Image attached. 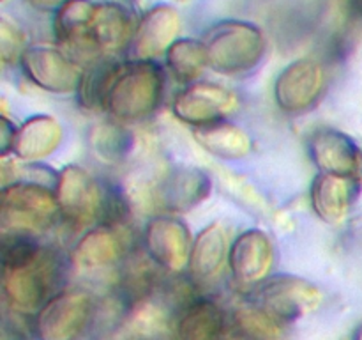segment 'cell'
I'll return each mask as SVG.
<instances>
[{
	"instance_id": "9",
	"label": "cell",
	"mask_w": 362,
	"mask_h": 340,
	"mask_svg": "<svg viewBox=\"0 0 362 340\" xmlns=\"http://www.w3.org/2000/svg\"><path fill=\"white\" fill-rule=\"evenodd\" d=\"M325 69L318 60L304 57L288 64L274 84V99L279 108L300 115L313 108L325 92Z\"/></svg>"
},
{
	"instance_id": "27",
	"label": "cell",
	"mask_w": 362,
	"mask_h": 340,
	"mask_svg": "<svg viewBox=\"0 0 362 340\" xmlns=\"http://www.w3.org/2000/svg\"><path fill=\"white\" fill-rule=\"evenodd\" d=\"M16 131L18 128L6 115H2V120H0V154L2 156H7L13 151V142L14 137H16Z\"/></svg>"
},
{
	"instance_id": "24",
	"label": "cell",
	"mask_w": 362,
	"mask_h": 340,
	"mask_svg": "<svg viewBox=\"0 0 362 340\" xmlns=\"http://www.w3.org/2000/svg\"><path fill=\"white\" fill-rule=\"evenodd\" d=\"M117 62L119 60H112L105 57V59L90 64L87 69H83V76H81L76 91L78 101L83 108L105 110L106 92H108Z\"/></svg>"
},
{
	"instance_id": "14",
	"label": "cell",
	"mask_w": 362,
	"mask_h": 340,
	"mask_svg": "<svg viewBox=\"0 0 362 340\" xmlns=\"http://www.w3.org/2000/svg\"><path fill=\"white\" fill-rule=\"evenodd\" d=\"M274 264L271 237L258 229H250L233 241L228 254V268L243 285H260L269 278Z\"/></svg>"
},
{
	"instance_id": "31",
	"label": "cell",
	"mask_w": 362,
	"mask_h": 340,
	"mask_svg": "<svg viewBox=\"0 0 362 340\" xmlns=\"http://www.w3.org/2000/svg\"><path fill=\"white\" fill-rule=\"evenodd\" d=\"M359 165H361V169H362V156H361V162H359Z\"/></svg>"
},
{
	"instance_id": "21",
	"label": "cell",
	"mask_w": 362,
	"mask_h": 340,
	"mask_svg": "<svg viewBox=\"0 0 362 340\" xmlns=\"http://www.w3.org/2000/svg\"><path fill=\"white\" fill-rule=\"evenodd\" d=\"M194 138L205 151L221 159L244 158L253 149V140L250 135L243 128L235 126L228 120H219V123L207 124V126L194 128Z\"/></svg>"
},
{
	"instance_id": "13",
	"label": "cell",
	"mask_w": 362,
	"mask_h": 340,
	"mask_svg": "<svg viewBox=\"0 0 362 340\" xmlns=\"http://www.w3.org/2000/svg\"><path fill=\"white\" fill-rule=\"evenodd\" d=\"M180 25L182 20L175 7L166 4L151 7L138 20L129 46L131 59L156 60L159 55H166L170 46L179 39Z\"/></svg>"
},
{
	"instance_id": "15",
	"label": "cell",
	"mask_w": 362,
	"mask_h": 340,
	"mask_svg": "<svg viewBox=\"0 0 362 340\" xmlns=\"http://www.w3.org/2000/svg\"><path fill=\"white\" fill-rule=\"evenodd\" d=\"M212 181L202 169H173L156 186L154 202L165 212H187L211 195Z\"/></svg>"
},
{
	"instance_id": "22",
	"label": "cell",
	"mask_w": 362,
	"mask_h": 340,
	"mask_svg": "<svg viewBox=\"0 0 362 340\" xmlns=\"http://www.w3.org/2000/svg\"><path fill=\"white\" fill-rule=\"evenodd\" d=\"M122 255V243L115 229L95 225L73 251V264L81 269H98L113 264Z\"/></svg>"
},
{
	"instance_id": "10",
	"label": "cell",
	"mask_w": 362,
	"mask_h": 340,
	"mask_svg": "<svg viewBox=\"0 0 362 340\" xmlns=\"http://www.w3.org/2000/svg\"><path fill=\"white\" fill-rule=\"evenodd\" d=\"M101 184L95 183L83 169L69 165L59 172L55 184L59 212L69 225L85 229L99 222Z\"/></svg>"
},
{
	"instance_id": "23",
	"label": "cell",
	"mask_w": 362,
	"mask_h": 340,
	"mask_svg": "<svg viewBox=\"0 0 362 340\" xmlns=\"http://www.w3.org/2000/svg\"><path fill=\"white\" fill-rule=\"evenodd\" d=\"M165 57L173 76L184 85L194 84L205 67H209L207 50L200 39L179 38Z\"/></svg>"
},
{
	"instance_id": "5",
	"label": "cell",
	"mask_w": 362,
	"mask_h": 340,
	"mask_svg": "<svg viewBox=\"0 0 362 340\" xmlns=\"http://www.w3.org/2000/svg\"><path fill=\"white\" fill-rule=\"evenodd\" d=\"M95 298L83 289L53 294L35 315L39 340H80L95 315Z\"/></svg>"
},
{
	"instance_id": "7",
	"label": "cell",
	"mask_w": 362,
	"mask_h": 340,
	"mask_svg": "<svg viewBox=\"0 0 362 340\" xmlns=\"http://www.w3.org/2000/svg\"><path fill=\"white\" fill-rule=\"evenodd\" d=\"M2 223L4 230L32 229L48 223L59 212L55 188L39 181H14L2 188Z\"/></svg>"
},
{
	"instance_id": "6",
	"label": "cell",
	"mask_w": 362,
	"mask_h": 340,
	"mask_svg": "<svg viewBox=\"0 0 362 340\" xmlns=\"http://www.w3.org/2000/svg\"><path fill=\"white\" fill-rule=\"evenodd\" d=\"M253 303L272 321L292 322L322 303L317 285L293 275H274L255 287Z\"/></svg>"
},
{
	"instance_id": "17",
	"label": "cell",
	"mask_w": 362,
	"mask_h": 340,
	"mask_svg": "<svg viewBox=\"0 0 362 340\" xmlns=\"http://www.w3.org/2000/svg\"><path fill=\"white\" fill-rule=\"evenodd\" d=\"M359 183L352 176L318 174L311 184L313 211L327 223H339L352 208Z\"/></svg>"
},
{
	"instance_id": "11",
	"label": "cell",
	"mask_w": 362,
	"mask_h": 340,
	"mask_svg": "<svg viewBox=\"0 0 362 340\" xmlns=\"http://www.w3.org/2000/svg\"><path fill=\"white\" fill-rule=\"evenodd\" d=\"M237 106V96L230 89L209 81L186 85L173 99L172 110L177 119L193 128L225 120Z\"/></svg>"
},
{
	"instance_id": "2",
	"label": "cell",
	"mask_w": 362,
	"mask_h": 340,
	"mask_svg": "<svg viewBox=\"0 0 362 340\" xmlns=\"http://www.w3.org/2000/svg\"><path fill=\"white\" fill-rule=\"evenodd\" d=\"M165 92V71L156 60L117 62L105 98V110L115 119L140 120L159 108Z\"/></svg>"
},
{
	"instance_id": "8",
	"label": "cell",
	"mask_w": 362,
	"mask_h": 340,
	"mask_svg": "<svg viewBox=\"0 0 362 340\" xmlns=\"http://www.w3.org/2000/svg\"><path fill=\"white\" fill-rule=\"evenodd\" d=\"M20 66L27 80L35 87L55 94L76 92L83 69L64 50L55 46H28L20 57Z\"/></svg>"
},
{
	"instance_id": "29",
	"label": "cell",
	"mask_w": 362,
	"mask_h": 340,
	"mask_svg": "<svg viewBox=\"0 0 362 340\" xmlns=\"http://www.w3.org/2000/svg\"><path fill=\"white\" fill-rule=\"evenodd\" d=\"M354 340H362V326H359L356 332V336H354Z\"/></svg>"
},
{
	"instance_id": "28",
	"label": "cell",
	"mask_w": 362,
	"mask_h": 340,
	"mask_svg": "<svg viewBox=\"0 0 362 340\" xmlns=\"http://www.w3.org/2000/svg\"><path fill=\"white\" fill-rule=\"evenodd\" d=\"M30 7L37 11H53L55 13L59 7H62L67 0H25Z\"/></svg>"
},
{
	"instance_id": "26",
	"label": "cell",
	"mask_w": 362,
	"mask_h": 340,
	"mask_svg": "<svg viewBox=\"0 0 362 340\" xmlns=\"http://www.w3.org/2000/svg\"><path fill=\"white\" fill-rule=\"evenodd\" d=\"M25 46V35L21 28L11 23L6 16L0 20V52H2L4 62H13V60H20L21 53L27 50Z\"/></svg>"
},
{
	"instance_id": "30",
	"label": "cell",
	"mask_w": 362,
	"mask_h": 340,
	"mask_svg": "<svg viewBox=\"0 0 362 340\" xmlns=\"http://www.w3.org/2000/svg\"><path fill=\"white\" fill-rule=\"evenodd\" d=\"M356 7L359 13H362V0H356Z\"/></svg>"
},
{
	"instance_id": "25",
	"label": "cell",
	"mask_w": 362,
	"mask_h": 340,
	"mask_svg": "<svg viewBox=\"0 0 362 340\" xmlns=\"http://www.w3.org/2000/svg\"><path fill=\"white\" fill-rule=\"evenodd\" d=\"M133 135L129 130L119 124H103L95 130V137L92 138L95 152L103 159H122L133 147Z\"/></svg>"
},
{
	"instance_id": "1",
	"label": "cell",
	"mask_w": 362,
	"mask_h": 340,
	"mask_svg": "<svg viewBox=\"0 0 362 340\" xmlns=\"http://www.w3.org/2000/svg\"><path fill=\"white\" fill-rule=\"evenodd\" d=\"M136 25L133 13L119 2L69 0L53 16L60 50L78 64H94L129 48Z\"/></svg>"
},
{
	"instance_id": "12",
	"label": "cell",
	"mask_w": 362,
	"mask_h": 340,
	"mask_svg": "<svg viewBox=\"0 0 362 340\" xmlns=\"http://www.w3.org/2000/svg\"><path fill=\"white\" fill-rule=\"evenodd\" d=\"M144 244L148 257L161 268L179 271L189 264L193 248L189 229L173 216L161 215L152 218L145 229Z\"/></svg>"
},
{
	"instance_id": "19",
	"label": "cell",
	"mask_w": 362,
	"mask_h": 340,
	"mask_svg": "<svg viewBox=\"0 0 362 340\" xmlns=\"http://www.w3.org/2000/svg\"><path fill=\"white\" fill-rule=\"evenodd\" d=\"M225 329V312L207 298H198L187 305L177 322L179 340H223Z\"/></svg>"
},
{
	"instance_id": "18",
	"label": "cell",
	"mask_w": 362,
	"mask_h": 340,
	"mask_svg": "<svg viewBox=\"0 0 362 340\" xmlns=\"http://www.w3.org/2000/svg\"><path fill=\"white\" fill-rule=\"evenodd\" d=\"M64 137L62 126L52 115L37 113L25 120L16 131L13 142V154L25 162H35L57 151Z\"/></svg>"
},
{
	"instance_id": "16",
	"label": "cell",
	"mask_w": 362,
	"mask_h": 340,
	"mask_svg": "<svg viewBox=\"0 0 362 340\" xmlns=\"http://www.w3.org/2000/svg\"><path fill=\"white\" fill-rule=\"evenodd\" d=\"M310 158L322 174L352 176L361 158L349 135L334 128H320L310 137Z\"/></svg>"
},
{
	"instance_id": "4",
	"label": "cell",
	"mask_w": 362,
	"mask_h": 340,
	"mask_svg": "<svg viewBox=\"0 0 362 340\" xmlns=\"http://www.w3.org/2000/svg\"><path fill=\"white\" fill-rule=\"evenodd\" d=\"M59 254L45 246L37 259L13 269H2V293L18 314H37L60 282Z\"/></svg>"
},
{
	"instance_id": "3",
	"label": "cell",
	"mask_w": 362,
	"mask_h": 340,
	"mask_svg": "<svg viewBox=\"0 0 362 340\" xmlns=\"http://www.w3.org/2000/svg\"><path fill=\"white\" fill-rule=\"evenodd\" d=\"M202 41L207 50L209 67L228 76L251 73L267 53L264 32L250 21H219L209 28Z\"/></svg>"
},
{
	"instance_id": "20",
	"label": "cell",
	"mask_w": 362,
	"mask_h": 340,
	"mask_svg": "<svg viewBox=\"0 0 362 340\" xmlns=\"http://www.w3.org/2000/svg\"><path fill=\"white\" fill-rule=\"evenodd\" d=\"M226 232L219 223L207 225L193 241L189 255V271L197 280H209L218 275L228 262Z\"/></svg>"
}]
</instances>
